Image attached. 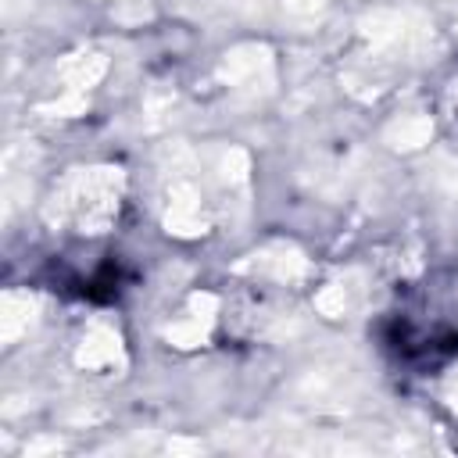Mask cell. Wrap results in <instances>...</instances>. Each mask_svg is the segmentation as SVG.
<instances>
[{
    "label": "cell",
    "instance_id": "1",
    "mask_svg": "<svg viewBox=\"0 0 458 458\" xmlns=\"http://www.w3.org/2000/svg\"><path fill=\"white\" fill-rule=\"evenodd\" d=\"M376 336L383 354L411 376H437L458 358V326L444 315L401 308L379 318Z\"/></svg>",
    "mask_w": 458,
    "mask_h": 458
}]
</instances>
